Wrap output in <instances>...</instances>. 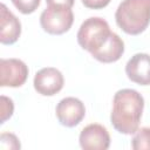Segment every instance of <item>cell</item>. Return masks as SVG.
<instances>
[{
  "mask_svg": "<svg viewBox=\"0 0 150 150\" xmlns=\"http://www.w3.org/2000/svg\"><path fill=\"white\" fill-rule=\"evenodd\" d=\"M144 108L143 96L134 89H121L112 98L110 122L116 131L123 135L135 134L139 127Z\"/></svg>",
  "mask_w": 150,
  "mask_h": 150,
  "instance_id": "obj_1",
  "label": "cell"
},
{
  "mask_svg": "<svg viewBox=\"0 0 150 150\" xmlns=\"http://www.w3.org/2000/svg\"><path fill=\"white\" fill-rule=\"evenodd\" d=\"M115 20L129 35L143 33L150 23V0H123L115 12Z\"/></svg>",
  "mask_w": 150,
  "mask_h": 150,
  "instance_id": "obj_2",
  "label": "cell"
},
{
  "mask_svg": "<svg viewBox=\"0 0 150 150\" xmlns=\"http://www.w3.org/2000/svg\"><path fill=\"white\" fill-rule=\"evenodd\" d=\"M111 34L112 32L104 19L91 16L82 22L76 38L79 45L93 55L108 42Z\"/></svg>",
  "mask_w": 150,
  "mask_h": 150,
  "instance_id": "obj_3",
  "label": "cell"
},
{
  "mask_svg": "<svg viewBox=\"0 0 150 150\" xmlns=\"http://www.w3.org/2000/svg\"><path fill=\"white\" fill-rule=\"evenodd\" d=\"M74 22L71 8L61 5H47L40 15V25L45 32L53 35H61L68 32Z\"/></svg>",
  "mask_w": 150,
  "mask_h": 150,
  "instance_id": "obj_4",
  "label": "cell"
},
{
  "mask_svg": "<svg viewBox=\"0 0 150 150\" xmlns=\"http://www.w3.org/2000/svg\"><path fill=\"white\" fill-rule=\"evenodd\" d=\"M28 77V67L19 59L0 60V86L21 87Z\"/></svg>",
  "mask_w": 150,
  "mask_h": 150,
  "instance_id": "obj_5",
  "label": "cell"
},
{
  "mask_svg": "<svg viewBox=\"0 0 150 150\" xmlns=\"http://www.w3.org/2000/svg\"><path fill=\"white\" fill-rule=\"evenodd\" d=\"M55 112L60 124L67 128H73L84 118L86 108L81 100L69 96L62 98L57 103Z\"/></svg>",
  "mask_w": 150,
  "mask_h": 150,
  "instance_id": "obj_6",
  "label": "cell"
},
{
  "mask_svg": "<svg viewBox=\"0 0 150 150\" xmlns=\"http://www.w3.org/2000/svg\"><path fill=\"white\" fill-rule=\"evenodd\" d=\"M64 79L62 73L53 67L40 69L34 76V89L43 96H53L63 88Z\"/></svg>",
  "mask_w": 150,
  "mask_h": 150,
  "instance_id": "obj_7",
  "label": "cell"
},
{
  "mask_svg": "<svg viewBox=\"0 0 150 150\" xmlns=\"http://www.w3.org/2000/svg\"><path fill=\"white\" fill-rule=\"evenodd\" d=\"M79 142L86 150H107L110 145V135L105 127L91 123L81 130Z\"/></svg>",
  "mask_w": 150,
  "mask_h": 150,
  "instance_id": "obj_8",
  "label": "cell"
},
{
  "mask_svg": "<svg viewBox=\"0 0 150 150\" xmlns=\"http://www.w3.org/2000/svg\"><path fill=\"white\" fill-rule=\"evenodd\" d=\"M128 79L139 86H150V55L137 53L125 64Z\"/></svg>",
  "mask_w": 150,
  "mask_h": 150,
  "instance_id": "obj_9",
  "label": "cell"
},
{
  "mask_svg": "<svg viewBox=\"0 0 150 150\" xmlns=\"http://www.w3.org/2000/svg\"><path fill=\"white\" fill-rule=\"evenodd\" d=\"M0 42L2 45H13L18 41L21 34L20 20L6 7L0 6Z\"/></svg>",
  "mask_w": 150,
  "mask_h": 150,
  "instance_id": "obj_10",
  "label": "cell"
},
{
  "mask_svg": "<svg viewBox=\"0 0 150 150\" xmlns=\"http://www.w3.org/2000/svg\"><path fill=\"white\" fill-rule=\"evenodd\" d=\"M123 53H124V42L116 33L112 32L108 42L97 53L93 54V57L102 63H111L118 61L123 55Z\"/></svg>",
  "mask_w": 150,
  "mask_h": 150,
  "instance_id": "obj_11",
  "label": "cell"
},
{
  "mask_svg": "<svg viewBox=\"0 0 150 150\" xmlns=\"http://www.w3.org/2000/svg\"><path fill=\"white\" fill-rule=\"evenodd\" d=\"M131 146L134 150H150V127L137 129L131 139Z\"/></svg>",
  "mask_w": 150,
  "mask_h": 150,
  "instance_id": "obj_12",
  "label": "cell"
},
{
  "mask_svg": "<svg viewBox=\"0 0 150 150\" xmlns=\"http://www.w3.org/2000/svg\"><path fill=\"white\" fill-rule=\"evenodd\" d=\"M14 7L22 14H32L40 6V0H11Z\"/></svg>",
  "mask_w": 150,
  "mask_h": 150,
  "instance_id": "obj_13",
  "label": "cell"
},
{
  "mask_svg": "<svg viewBox=\"0 0 150 150\" xmlns=\"http://www.w3.org/2000/svg\"><path fill=\"white\" fill-rule=\"evenodd\" d=\"M1 107H0V114H1V124L5 123L8 118L12 117L13 115V111H14V104H13V101L7 97V96H1Z\"/></svg>",
  "mask_w": 150,
  "mask_h": 150,
  "instance_id": "obj_14",
  "label": "cell"
},
{
  "mask_svg": "<svg viewBox=\"0 0 150 150\" xmlns=\"http://www.w3.org/2000/svg\"><path fill=\"white\" fill-rule=\"evenodd\" d=\"M1 149H20V142L14 134L11 132H2L0 136Z\"/></svg>",
  "mask_w": 150,
  "mask_h": 150,
  "instance_id": "obj_15",
  "label": "cell"
},
{
  "mask_svg": "<svg viewBox=\"0 0 150 150\" xmlns=\"http://www.w3.org/2000/svg\"><path fill=\"white\" fill-rule=\"evenodd\" d=\"M84 7L90 9H102L109 5L110 0H81Z\"/></svg>",
  "mask_w": 150,
  "mask_h": 150,
  "instance_id": "obj_16",
  "label": "cell"
},
{
  "mask_svg": "<svg viewBox=\"0 0 150 150\" xmlns=\"http://www.w3.org/2000/svg\"><path fill=\"white\" fill-rule=\"evenodd\" d=\"M47 5H61L71 8L74 5V0H46Z\"/></svg>",
  "mask_w": 150,
  "mask_h": 150,
  "instance_id": "obj_17",
  "label": "cell"
}]
</instances>
